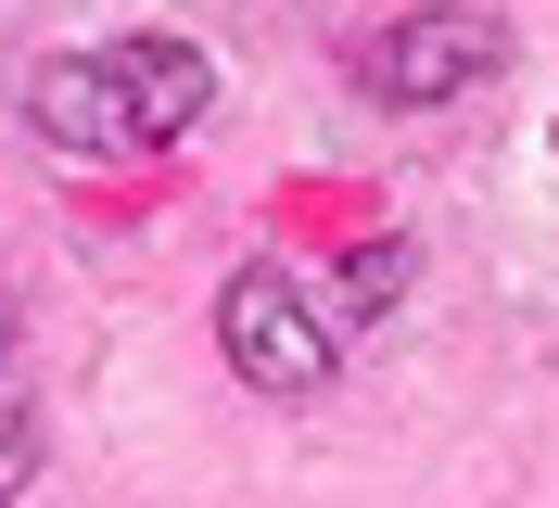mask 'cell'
<instances>
[{
  "label": "cell",
  "instance_id": "1",
  "mask_svg": "<svg viewBox=\"0 0 559 508\" xmlns=\"http://www.w3.org/2000/svg\"><path fill=\"white\" fill-rule=\"evenodd\" d=\"M509 64V26H496L484 0H419L394 26L356 38V90L394 102V115H432V102H471L484 76Z\"/></svg>",
  "mask_w": 559,
  "mask_h": 508
},
{
  "label": "cell",
  "instance_id": "2",
  "mask_svg": "<svg viewBox=\"0 0 559 508\" xmlns=\"http://www.w3.org/2000/svg\"><path fill=\"white\" fill-rule=\"evenodd\" d=\"M331 343H344V331H331V305H318L293 268H242L229 293H216V356H229L254 394H280V406L331 381Z\"/></svg>",
  "mask_w": 559,
  "mask_h": 508
},
{
  "label": "cell",
  "instance_id": "3",
  "mask_svg": "<svg viewBox=\"0 0 559 508\" xmlns=\"http://www.w3.org/2000/svg\"><path fill=\"white\" fill-rule=\"evenodd\" d=\"M103 76H115V102H128V153H178V140L204 128V102H216V64L191 38H115Z\"/></svg>",
  "mask_w": 559,
  "mask_h": 508
},
{
  "label": "cell",
  "instance_id": "4",
  "mask_svg": "<svg viewBox=\"0 0 559 508\" xmlns=\"http://www.w3.org/2000/svg\"><path fill=\"white\" fill-rule=\"evenodd\" d=\"M26 115L51 153H128V102H115L103 51H51V64L26 76Z\"/></svg>",
  "mask_w": 559,
  "mask_h": 508
},
{
  "label": "cell",
  "instance_id": "5",
  "mask_svg": "<svg viewBox=\"0 0 559 508\" xmlns=\"http://www.w3.org/2000/svg\"><path fill=\"white\" fill-rule=\"evenodd\" d=\"M407 280H419L407 241H369V255H344V268H331V293H318V305H331V331H369V318H394V293H407Z\"/></svg>",
  "mask_w": 559,
  "mask_h": 508
},
{
  "label": "cell",
  "instance_id": "6",
  "mask_svg": "<svg viewBox=\"0 0 559 508\" xmlns=\"http://www.w3.org/2000/svg\"><path fill=\"white\" fill-rule=\"evenodd\" d=\"M38 483V394L0 369V496H26Z\"/></svg>",
  "mask_w": 559,
  "mask_h": 508
},
{
  "label": "cell",
  "instance_id": "7",
  "mask_svg": "<svg viewBox=\"0 0 559 508\" xmlns=\"http://www.w3.org/2000/svg\"><path fill=\"white\" fill-rule=\"evenodd\" d=\"M0 356H13V305H0Z\"/></svg>",
  "mask_w": 559,
  "mask_h": 508
}]
</instances>
